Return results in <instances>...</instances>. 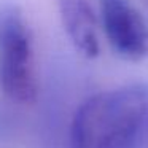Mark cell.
<instances>
[{"mask_svg":"<svg viewBox=\"0 0 148 148\" xmlns=\"http://www.w3.org/2000/svg\"><path fill=\"white\" fill-rule=\"evenodd\" d=\"M102 29L121 58L140 61L148 56V24L129 0H99Z\"/></svg>","mask_w":148,"mask_h":148,"instance_id":"3","label":"cell"},{"mask_svg":"<svg viewBox=\"0 0 148 148\" xmlns=\"http://www.w3.org/2000/svg\"><path fill=\"white\" fill-rule=\"evenodd\" d=\"M0 89L21 103L37 97L32 37L16 7L0 10Z\"/></svg>","mask_w":148,"mask_h":148,"instance_id":"2","label":"cell"},{"mask_svg":"<svg viewBox=\"0 0 148 148\" xmlns=\"http://www.w3.org/2000/svg\"><path fill=\"white\" fill-rule=\"evenodd\" d=\"M148 84L131 83L88 97L75 112L70 148H145Z\"/></svg>","mask_w":148,"mask_h":148,"instance_id":"1","label":"cell"},{"mask_svg":"<svg viewBox=\"0 0 148 148\" xmlns=\"http://www.w3.org/2000/svg\"><path fill=\"white\" fill-rule=\"evenodd\" d=\"M62 26L70 42L86 58L99 54L97 19L88 0H58Z\"/></svg>","mask_w":148,"mask_h":148,"instance_id":"4","label":"cell"}]
</instances>
